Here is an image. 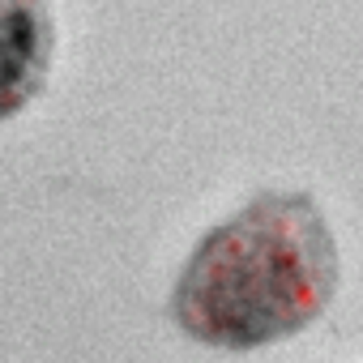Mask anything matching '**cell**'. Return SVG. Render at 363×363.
<instances>
[{"label": "cell", "mask_w": 363, "mask_h": 363, "mask_svg": "<svg viewBox=\"0 0 363 363\" xmlns=\"http://www.w3.org/2000/svg\"><path fill=\"white\" fill-rule=\"evenodd\" d=\"M342 257L308 193H261L214 223L171 291L179 333L210 350H265L299 337L337 295Z\"/></svg>", "instance_id": "obj_1"}, {"label": "cell", "mask_w": 363, "mask_h": 363, "mask_svg": "<svg viewBox=\"0 0 363 363\" xmlns=\"http://www.w3.org/2000/svg\"><path fill=\"white\" fill-rule=\"evenodd\" d=\"M56 22L48 0H0V120L30 107L52 73Z\"/></svg>", "instance_id": "obj_2"}]
</instances>
